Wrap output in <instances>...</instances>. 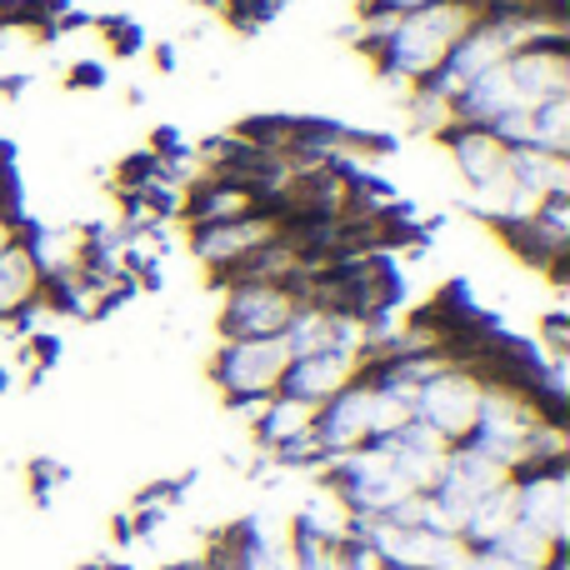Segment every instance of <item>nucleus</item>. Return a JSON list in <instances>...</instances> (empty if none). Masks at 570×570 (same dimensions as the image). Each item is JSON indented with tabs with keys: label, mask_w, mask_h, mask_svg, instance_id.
I'll return each instance as SVG.
<instances>
[{
	"label": "nucleus",
	"mask_w": 570,
	"mask_h": 570,
	"mask_svg": "<svg viewBox=\"0 0 570 570\" xmlns=\"http://www.w3.org/2000/svg\"><path fill=\"white\" fill-rule=\"evenodd\" d=\"M50 295V276L36 256V236H20L0 250V321H20Z\"/></svg>",
	"instance_id": "obj_11"
},
{
	"label": "nucleus",
	"mask_w": 570,
	"mask_h": 570,
	"mask_svg": "<svg viewBox=\"0 0 570 570\" xmlns=\"http://www.w3.org/2000/svg\"><path fill=\"white\" fill-rule=\"evenodd\" d=\"M271 206V196L246 176H220V170H206L196 186L186 190V230L196 226H220V220L250 216V210Z\"/></svg>",
	"instance_id": "obj_10"
},
{
	"label": "nucleus",
	"mask_w": 570,
	"mask_h": 570,
	"mask_svg": "<svg viewBox=\"0 0 570 570\" xmlns=\"http://www.w3.org/2000/svg\"><path fill=\"white\" fill-rule=\"evenodd\" d=\"M421 6H435V0H361V10H381V16H405Z\"/></svg>",
	"instance_id": "obj_13"
},
{
	"label": "nucleus",
	"mask_w": 570,
	"mask_h": 570,
	"mask_svg": "<svg viewBox=\"0 0 570 570\" xmlns=\"http://www.w3.org/2000/svg\"><path fill=\"white\" fill-rule=\"evenodd\" d=\"M485 0H435V6L405 10V16H381V10H361V46L371 50L375 70L405 96L431 86L451 50L465 40V30L485 16Z\"/></svg>",
	"instance_id": "obj_1"
},
{
	"label": "nucleus",
	"mask_w": 570,
	"mask_h": 570,
	"mask_svg": "<svg viewBox=\"0 0 570 570\" xmlns=\"http://www.w3.org/2000/svg\"><path fill=\"white\" fill-rule=\"evenodd\" d=\"M375 355H381V341L375 345H331V351L301 355V361H291L281 391L301 395V401H311V405H325L331 395H341L345 385L361 381L375 365Z\"/></svg>",
	"instance_id": "obj_7"
},
{
	"label": "nucleus",
	"mask_w": 570,
	"mask_h": 570,
	"mask_svg": "<svg viewBox=\"0 0 570 570\" xmlns=\"http://www.w3.org/2000/svg\"><path fill=\"white\" fill-rule=\"evenodd\" d=\"M285 371H291V351H285L281 335H266V341H220L216 361H210L216 385L236 405L271 401L285 385Z\"/></svg>",
	"instance_id": "obj_6"
},
{
	"label": "nucleus",
	"mask_w": 570,
	"mask_h": 570,
	"mask_svg": "<svg viewBox=\"0 0 570 570\" xmlns=\"http://www.w3.org/2000/svg\"><path fill=\"white\" fill-rule=\"evenodd\" d=\"M285 230H291V220H285L276 206H261V210H250V216L220 220V226H196L190 230V250H196V261L210 271V276L226 285L256 256H266Z\"/></svg>",
	"instance_id": "obj_4"
},
{
	"label": "nucleus",
	"mask_w": 570,
	"mask_h": 570,
	"mask_svg": "<svg viewBox=\"0 0 570 570\" xmlns=\"http://www.w3.org/2000/svg\"><path fill=\"white\" fill-rule=\"evenodd\" d=\"M570 96V36L541 40V46L515 50L511 60L475 76L465 90H455L451 110L461 126H505L515 116H531L546 100Z\"/></svg>",
	"instance_id": "obj_2"
},
{
	"label": "nucleus",
	"mask_w": 570,
	"mask_h": 570,
	"mask_svg": "<svg viewBox=\"0 0 570 570\" xmlns=\"http://www.w3.org/2000/svg\"><path fill=\"white\" fill-rule=\"evenodd\" d=\"M445 146V156H451V166L461 170L465 190L475 186H491V180L511 176V160H515V146H505L501 136H495L491 126H461L455 120L451 130H441L435 136Z\"/></svg>",
	"instance_id": "obj_9"
},
{
	"label": "nucleus",
	"mask_w": 570,
	"mask_h": 570,
	"mask_svg": "<svg viewBox=\"0 0 570 570\" xmlns=\"http://www.w3.org/2000/svg\"><path fill=\"white\" fill-rule=\"evenodd\" d=\"M485 401V375L471 361H441L415 385V421L435 431L445 445H465Z\"/></svg>",
	"instance_id": "obj_3"
},
{
	"label": "nucleus",
	"mask_w": 570,
	"mask_h": 570,
	"mask_svg": "<svg viewBox=\"0 0 570 570\" xmlns=\"http://www.w3.org/2000/svg\"><path fill=\"white\" fill-rule=\"evenodd\" d=\"M256 435L271 445V451H281L285 461H305V455H321V445H315V421H321V405L301 401V395L291 391H276L271 401L256 405Z\"/></svg>",
	"instance_id": "obj_8"
},
{
	"label": "nucleus",
	"mask_w": 570,
	"mask_h": 570,
	"mask_svg": "<svg viewBox=\"0 0 570 570\" xmlns=\"http://www.w3.org/2000/svg\"><path fill=\"white\" fill-rule=\"evenodd\" d=\"M56 0H0V20L6 26H20V20H40Z\"/></svg>",
	"instance_id": "obj_12"
},
{
	"label": "nucleus",
	"mask_w": 570,
	"mask_h": 570,
	"mask_svg": "<svg viewBox=\"0 0 570 570\" xmlns=\"http://www.w3.org/2000/svg\"><path fill=\"white\" fill-rule=\"evenodd\" d=\"M305 305L295 281H226L220 301V341H266L281 335Z\"/></svg>",
	"instance_id": "obj_5"
}]
</instances>
